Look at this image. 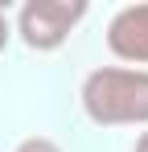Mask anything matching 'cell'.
Wrapping results in <instances>:
<instances>
[{"label": "cell", "mask_w": 148, "mask_h": 152, "mask_svg": "<svg viewBox=\"0 0 148 152\" xmlns=\"http://www.w3.org/2000/svg\"><path fill=\"white\" fill-rule=\"evenodd\" d=\"M82 111L99 127H140L148 124V70L99 66L82 78Z\"/></svg>", "instance_id": "1"}, {"label": "cell", "mask_w": 148, "mask_h": 152, "mask_svg": "<svg viewBox=\"0 0 148 152\" xmlns=\"http://www.w3.org/2000/svg\"><path fill=\"white\" fill-rule=\"evenodd\" d=\"M91 12L86 0H25L21 12H17V33L29 50L49 53L58 45H66L78 21Z\"/></svg>", "instance_id": "2"}, {"label": "cell", "mask_w": 148, "mask_h": 152, "mask_svg": "<svg viewBox=\"0 0 148 152\" xmlns=\"http://www.w3.org/2000/svg\"><path fill=\"white\" fill-rule=\"evenodd\" d=\"M107 50L119 62H132V70L148 66V0L144 4H123L111 17V25H107Z\"/></svg>", "instance_id": "3"}, {"label": "cell", "mask_w": 148, "mask_h": 152, "mask_svg": "<svg viewBox=\"0 0 148 152\" xmlns=\"http://www.w3.org/2000/svg\"><path fill=\"white\" fill-rule=\"evenodd\" d=\"M12 152H62V148H58L49 136H29V140H21Z\"/></svg>", "instance_id": "4"}, {"label": "cell", "mask_w": 148, "mask_h": 152, "mask_svg": "<svg viewBox=\"0 0 148 152\" xmlns=\"http://www.w3.org/2000/svg\"><path fill=\"white\" fill-rule=\"evenodd\" d=\"M8 41H12V21H8V8L0 4V53L8 50Z\"/></svg>", "instance_id": "5"}, {"label": "cell", "mask_w": 148, "mask_h": 152, "mask_svg": "<svg viewBox=\"0 0 148 152\" xmlns=\"http://www.w3.org/2000/svg\"><path fill=\"white\" fill-rule=\"evenodd\" d=\"M136 152H148V132H140V140H136Z\"/></svg>", "instance_id": "6"}]
</instances>
